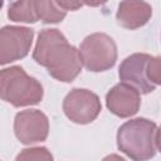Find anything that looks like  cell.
I'll return each mask as SVG.
<instances>
[{"label":"cell","instance_id":"1","mask_svg":"<svg viewBox=\"0 0 161 161\" xmlns=\"http://www.w3.org/2000/svg\"><path fill=\"white\" fill-rule=\"evenodd\" d=\"M33 59L57 80L70 83L82 70L79 50L58 29H43L33 50Z\"/></svg>","mask_w":161,"mask_h":161},{"label":"cell","instance_id":"2","mask_svg":"<svg viewBox=\"0 0 161 161\" xmlns=\"http://www.w3.org/2000/svg\"><path fill=\"white\" fill-rule=\"evenodd\" d=\"M117 147L133 161H147L158 151V127L138 117L125 122L117 131Z\"/></svg>","mask_w":161,"mask_h":161},{"label":"cell","instance_id":"3","mask_svg":"<svg viewBox=\"0 0 161 161\" xmlns=\"http://www.w3.org/2000/svg\"><path fill=\"white\" fill-rule=\"evenodd\" d=\"M43 86L20 65L0 70V99L14 107L34 106L43 99Z\"/></svg>","mask_w":161,"mask_h":161},{"label":"cell","instance_id":"4","mask_svg":"<svg viewBox=\"0 0 161 161\" xmlns=\"http://www.w3.org/2000/svg\"><path fill=\"white\" fill-rule=\"evenodd\" d=\"M160 63V57H152L147 53H133L121 63L118 77L122 83H127L140 93L147 94L161 83Z\"/></svg>","mask_w":161,"mask_h":161},{"label":"cell","instance_id":"5","mask_svg":"<svg viewBox=\"0 0 161 161\" xmlns=\"http://www.w3.org/2000/svg\"><path fill=\"white\" fill-rule=\"evenodd\" d=\"M82 63L89 72H104L111 69L117 60L114 40L104 33H93L83 39L79 47Z\"/></svg>","mask_w":161,"mask_h":161},{"label":"cell","instance_id":"6","mask_svg":"<svg viewBox=\"0 0 161 161\" xmlns=\"http://www.w3.org/2000/svg\"><path fill=\"white\" fill-rule=\"evenodd\" d=\"M64 114L74 123L87 125L93 122L102 111L99 97L84 88L72 89L63 101Z\"/></svg>","mask_w":161,"mask_h":161},{"label":"cell","instance_id":"7","mask_svg":"<svg viewBox=\"0 0 161 161\" xmlns=\"http://www.w3.org/2000/svg\"><path fill=\"white\" fill-rule=\"evenodd\" d=\"M34 30L26 26L6 25L0 29V65L25 58L31 48Z\"/></svg>","mask_w":161,"mask_h":161},{"label":"cell","instance_id":"8","mask_svg":"<svg viewBox=\"0 0 161 161\" xmlns=\"http://www.w3.org/2000/svg\"><path fill=\"white\" fill-rule=\"evenodd\" d=\"M14 132L24 145L43 142L49 133V119L39 109L20 111L14 119Z\"/></svg>","mask_w":161,"mask_h":161},{"label":"cell","instance_id":"9","mask_svg":"<svg viewBox=\"0 0 161 161\" xmlns=\"http://www.w3.org/2000/svg\"><path fill=\"white\" fill-rule=\"evenodd\" d=\"M106 106L111 113L121 118L135 116L141 106L140 92L127 83H118L106 94Z\"/></svg>","mask_w":161,"mask_h":161},{"label":"cell","instance_id":"10","mask_svg":"<svg viewBox=\"0 0 161 161\" xmlns=\"http://www.w3.org/2000/svg\"><path fill=\"white\" fill-rule=\"evenodd\" d=\"M152 16V8L146 1H122L118 5L116 19L122 28L135 30L145 24Z\"/></svg>","mask_w":161,"mask_h":161},{"label":"cell","instance_id":"11","mask_svg":"<svg viewBox=\"0 0 161 161\" xmlns=\"http://www.w3.org/2000/svg\"><path fill=\"white\" fill-rule=\"evenodd\" d=\"M8 18L15 23H36L38 15L35 10V0L11 3L9 5Z\"/></svg>","mask_w":161,"mask_h":161},{"label":"cell","instance_id":"12","mask_svg":"<svg viewBox=\"0 0 161 161\" xmlns=\"http://www.w3.org/2000/svg\"><path fill=\"white\" fill-rule=\"evenodd\" d=\"M35 10L38 20L45 24L60 23L67 15V11L59 6L58 1L52 0H35Z\"/></svg>","mask_w":161,"mask_h":161},{"label":"cell","instance_id":"13","mask_svg":"<svg viewBox=\"0 0 161 161\" xmlns=\"http://www.w3.org/2000/svg\"><path fill=\"white\" fill-rule=\"evenodd\" d=\"M15 161H53V155L47 147H29L21 150Z\"/></svg>","mask_w":161,"mask_h":161},{"label":"cell","instance_id":"14","mask_svg":"<svg viewBox=\"0 0 161 161\" xmlns=\"http://www.w3.org/2000/svg\"><path fill=\"white\" fill-rule=\"evenodd\" d=\"M58 4L65 11H68V10H77V9H79L82 6L80 3H74V1H58Z\"/></svg>","mask_w":161,"mask_h":161},{"label":"cell","instance_id":"15","mask_svg":"<svg viewBox=\"0 0 161 161\" xmlns=\"http://www.w3.org/2000/svg\"><path fill=\"white\" fill-rule=\"evenodd\" d=\"M102 161H126L123 157H121L119 155H116V153H111L108 156H106Z\"/></svg>","mask_w":161,"mask_h":161},{"label":"cell","instance_id":"16","mask_svg":"<svg viewBox=\"0 0 161 161\" xmlns=\"http://www.w3.org/2000/svg\"><path fill=\"white\" fill-rule=\"evenodd\" d=\"M3 5H4V3H3V1H1V0H0V9H1V8H3Z\"/></svg>","mask_w":161,"mask_h":161}]
</instances>
